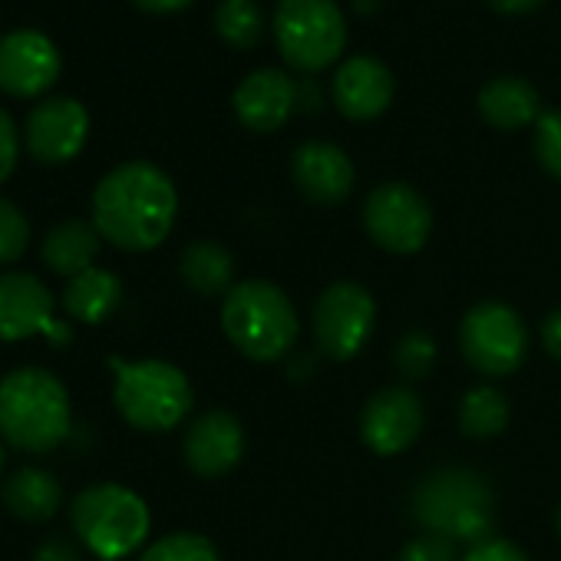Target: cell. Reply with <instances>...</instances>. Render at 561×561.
<instances>
[{
  "label": "cell",
  "instance_id": "6da1fadb",
  "mask_svg": "<svg viewBox=\"0 0 561 561\" xmlns=\"http://www.w3.org/2000/svg\"><path fill=\"white\" fill-rule=\"evenodd\" d=\"M179 215L172 179L152 162H123L93 192V225L103 241L123 251L159 248Z\"/></svg>",
  "mask_w": 561,
  "mask_h": 561
},
{
  "label": "cell",
  "instance_id": "7a4b0ae2",
  "mask_svg": "<svg viewBox=\"0 0 561 561\" xmlns=\"http://www.w3.org/2000/svg\"><path fill=\"white\" fill-rule=\"evenodd\" d=\"M70 426V393L57 374L18 367L0 380V439L8 446L44 456L67 443Z\"/></svg>",
  "mask_w": 561,
  "mask_h": 561
},
{
  "label": "cell",
  "instance_id": "3957f363",
  "mask_svg": "<svg viewBox=\"0 0 561 561\" xmlns=\"http://www.w3.org/2000/svg\"><path fill=\"white\" fill-rule=\"evenodd\" d=\"M413 518L453 545H482L495 538V495L492 485L466 466H443L423 476L410 495Z\"/></svg>",
  "mask_w": 561,
  "mask_h": 561
},
{
  "label": "cell",
  "instance_id": "277c9868",
  "mask_svg": "<svg viewBox=\"0 0 561 561\" xmlns=\"http://www.w3.org/2000/svg\"><path fill=\"white\" fill-rule=\"evenodd\" d=\"M221 331L238 354L254 364H271L291 354L298 341V311L271 280L251 277L234 285L221 301Z\"/></svg>",
  "mask_w": 561,
  "mask_h": 561
},
{
  "label": "cell",
  "instance_id": "5b68a950",
  "mask_svg": "<svg viewBox=\"0 0 561 561\" xmlns=\"http://www.w3.org/2000/svg\"><path fill=\"white\" fill-rule=\"evenodd\" d=\"M113 367V403L139 433H169L192 410V383L169 360H119Z\"/></svg>",
  "mask_w": 561,
  "mask_h": 561
},
{
  "label": "cell",
  "instance_id": "8992f818",
  "mask_svg": "<svg viewBox=\"0 0 561 561\" xmlns=\"http://www.w3.org/2000/svg\"><path fill=\"white\" fill-rule=\"evenodd\" d=\"M77 538L100 561H119L142 548L152 528L149 505L139 492L119 482H96L83 489L70 505Z\"/></svg>",
  "mask_w": 561,
  "mask_h": 561
},
{
  "label": "cell",
  "instance_id": "52a82bcc",
  "mask_svg": "<svg viewBox=\"0 0 561 561\" xmlns=\"http://www.w3.org/2000/svg\"><path fill=\"white\" fill-rule=\"evenodd\" d=\"M271 31L280 57L298 73L334 67L347 47V21L337 0H277Z\"/></svg>",
  "mask_w": 561,
  "mask_h": 561
},
{
  "label": "cell",
  "instance_id": "ba28073f",
  "mask_svg": "<svg viewBox=\"0 0 561 561\" xmlns=\"http://www.w3.org/2000/svg\"><path fill=\"white\" fill-rule=\"evenodd\" d=\"M459 347L472 370L485 377H508L525 364L528 328L508 305L482 301L462 318Z\"/></svg>",
  "mask_w": 561,
  "mask_h": 561
},
{
  "label": "cell",
  "instance_id": "9c48e42d",
  "mask_svg": "<svg viewBox=\"0 0 561 561\" xmlns=\"http://www.w3.org/2000/svg\"><path fill=\"white\" fill-rule=\"evenodd\" d=\"M314 341L331 360H354L377 324V301L357 280H337L314 301Z\"/></svg>",
  "mask_w": 561,
  "mask_h": 561
},
{
  "label": "cell",
  "instance_id": "30bf717a",
  "mask_svg": "<svg viewBox=\"0 0 561 561\" xmlns=\"http://www.w3.org/2000/svg\"><path fill=\"white\" fill-rule=\"evenodd\" d=\"M364 228L390 254H413L430 241L433 208L407 182H383L364 202Z\"/></svg>",
  "mask_w": 561,
  "mask_h": 561
},
{
  "label": "cell",
  "instance_id": "8fae6325",
  "mask_svg": "<svg viewBox=\"0 0 561 561\" xmlns=\"http://www.w3.org/2000/svg\"><path fill=\"white\" fill-rule=\"evenodd\" d=\"M87 136H90V113L80 100L70 96H50L37 103L24 126L27 152L44 165H64L73 156H80Z\"/></svg>",
  "mask_w": 561,
  "mask_h": 561
},
{
  "label": "cell",
  "instance_id": "7c38bea8",
  "mask_svg": "<svg viewBox=\"0 0 561 561\" xmlns=\"http://www.w3.org/2000/svg\"><path fill=\"white\" fill-rule=\"evenodd\" d=\"M426 413L410 387H387L374 393L360 413V436L377 456L407 453L423 433Z\"/></svg>",
  "mask_w": 561,
  "mask_h": 561
},
{
  "label": "cell",
  "instance_id": "4fadbf2b",
  "mask_svg": "<svg viewBox=\"0 0 561 561\" xmlns=\"http://www.w3.org/2000/svg\"><path fill=\"white\" fill-rule=\"evenodd\" d=\"M60 77V50L41 31H14L0 41V90L18 100L44 96Z\"/></svg>",
  "mask_w": 561,
  "mask_h": 561
},
{
  "label": "cell",
  "instance_id": "5bb4252c",
  "mask_svg": "<svg viewBox=\"0 0 561 561\" xmlns=\"http://www.w3.org/2000/svg\"><path fill=\"white\" fill-rule=\"evenodd\" d=\"M54 295L31 271L0 274V341L18 344L31 337H47L54 328Z\"/></svg>",
  "mask_w": 561,
  "mask_h": 561
},
{
  "label": "cell",
  "instance_id": "9a60e30c",
  "mask_svg": "<svg viewBox=\"0 0 561 561\" xmlns=\"http://www.w3.org/2000/svg\"><path fill=\"white\" fill-rule=\"evenodd\" d=\"M231 106L244 129L274 133L298 110V83L285 70H254L238 83Z\"/></svg>",
  "mask_w": 561,
  "mask_h": 561
},
{
  "label": "cell",
  "instance_id": "2e32d148",
  "mask_svg": "<svg viewBox=\"0 0 561 561\" xmlns=\"http://www.w3.org/2000/svg\"><path fill=\"white\" fill-rule=\"evenodd\" d=\"M185 462L202 479H218L231 472L244 456V430L241 420L228 410L202 413L185 433Z\"/></svg>",
  "mask_w": 561,
  "mask_h": 561
},
{
  "label": "cell",
  "instance_id": "e0dca14e",
  "mask_svg": "<svg viewBox=\"0 0 561 561\" xmlns=\"http://www.w3.org/2000/svg\"><path fill=\"white\" fill-rule=\"evenodd\" d=\"M331 93L334 106L347 119L367 123L387 113V106L393 103V73L377 57H351L337 67Z\"/></svg>",
  "mask_w": 561,
  "mask_h": 561
},
{
  "label": "cell",
  "instance_id": "ac0fdd59",
  "mask_svg": "<svg viewBox=\"0 0 561 561\" xmlns=\"http://www.w3.org/2000/svg\"><path fill=\"white\" fill-rule=\"evenodd\" d=\"M291 175H295V185L301 188V195L318 205H337L354 188L351 156L341 146L321 142V139H311L295 152Z\"/></svg>",
  "mask_w": 561,
  "mask_h": 561
},
{
  "label": "cell",
  "instance_id": "d6986e66",
  "mask_svg": "<svg viewBox=\"0 0 561 561\" xmlns=\"http://www.w3.org/2000/svg\"><path fill=\"white\" fill-rule=\"evenodd\" d=\"M100 231L93 221H83V218H67L60 225H54L41 244V257L44 264L60 274V277H77L90 267H96V257H100Z\"/></svg>",
  "mask_w": 561,
  "mask_h": 561
},
{
  "label": "cell",
  "instance_id": "ffe728a7",
  "mask_svg": "<svg viewBox=\"0 0 561 561\" xmlns=\"http://www.w3.org/2000/svg\"><path fill=\"white\" fill-rule=\"evenodd\" d=\"M123 301V280L106 267H90L67 280L64 288V311L70 321L80 324H103Z\"/></svg>",
  "mask_w": 561,
  "mask_h": 561
},
{
  "label": "cell",
  "instance_id": "44dd1931",
  "mask_svg": "<svg viewBox=\"0 0 561 561\" xmlns=\"http://www.w3.org/2000/svg\"><path fill=\"white\" fill-rule=\"evenodd\" d=\"M479 116L492 126V129H525L531 123H538V93L531 83L518 80V77H499L492 83H485L479 90Z\"/></svg>",
  "mask_w": 561,
  "mask_h": 561
},
{
  "label": "cell",
  "instance_id": "7402d4cb",
  "mask_svg": "<svg viewBox=\"0 0 561 561\" xmlns=\"http://www.w3.org/2000/svg\"><path fill=\"white\" fill-rule=\"evenodd\" d=\"M4 505L21 522H50L64 505V485L54 472L24 466L4 482Z\"/></svg>",
  "mask_w": 561,
  "mask_h": 561
},
{
  "label": "cell",
  "instance_id": "603a6c76",
  "mask_svg": "<svg viewBox=\"0 0 561 561\" xmlns=\"http://www.w3.org/2000/svg\"><path fill=\"white\" fill-rule=\"evenodd\" d=\"M179 274L202 298H225L234 285V257L218 241H192L179 257Z\"/></svg>",
  "mask_w": 561,
  "mask_h": 561
},
{
  "label": "cell",
  "instance_id": "cb8c5ba5",
  "mask_svg": "<svg viewBox=\"0 0 561 561\" xmlns=\"http://www.w3.org/2000/svg\"><path fill=\"white\" fill-rule=\"evenodd\" d=\"M508 426V403L495 387H472L459 403V430L472 439L499 436Z\"/></svg>",
  "mask_w": 561,
  "mask_h": 561
},
{
  "label": "cell",
  "instance_id": "d4e9b609",
  "mask_svg": "<svg viewBox=\"0 0 561 561\" xmlns=\"http://www.w3.org/2000/svg\"><path fill=\"white\" fill-rule=\"evenodd\" d=\"M218 37L234 50H251L264 34V14L254 0H221L215 11Z\"/></svg>",
  "mask_w": 561,
  "mask_h": 561
},
{
  "label": "cell",
  "instance_id": "484cf974",
  "mask_svg": "<svg viewBox=\"0 0 561 561\" xmlns=\"http://www.w3.org/2000/svg\"><path fill=\"white\" fill-rule=\"evenodd\" d=\"M139 561H221L215 545L195 531H175L142 551Z\"/></svg>",
  "mask_w": 561,
  "mask_h": 561
},
{
  "label": "cell",
  "instance_id": "4316f807",
  "mask_svg": "<svg viewBox=\"0 0 561 561\" xmlns=\"http://www.w3.org/2000/svg\"><path fill=\"white\" fill-rule=\"evenodd\" d=\"M436 341L423 331H410L407 337H400L397 351H393V364L407 380H423L433 374L436 367Z\"/></svg>",
  "mask_w": 561,
  "mask_h": 561
},
{
  "label": "cell",
  "instance_id": "83f0119b",
  "mask_svg": "<svg viewBox=\"0 0 561 561\" xmlns=\"http://www.w3.org/2000/svg\"><path fill=\"white\" fill-rule=\"evenodd\" d=\"M27 244H31L27 215L11 198H0V264H14L18 257H24Z\"/></svg>",
  "mask_w": 561,
  "mask_h": 561
},
{
  "label": "cell",
  "instance_id": "f1b7e54d",
  "mask_svg": "<svg viewBox=\"0 0 561 561\" xmlns=\"http://www.w3.org/2000/svg\"><path fill=\"white\" fill-rule=\"evenodd\" d=\"M535 156L548 175L561 182V110H548L535 123Z\"/></svg>",
  "mask_w": 561,
  "mask_h": 561
},
{
  "label": "cell",
  "instance_id": "f546056e",
  "mask_svg": "<svg viewBox=\"0 0 561 561\" xmlns=\"http://www.w3.org/2000/svg\"><path fill=\"white\" fill-rule=\"evenodd\" d=\"M397 561H456V545L443 535L423 531L413 541L403 545Z\"/></svg>",
  "mask_w": 561,
  "mask_h": 561
},
{
  "label": "cell",
  "instance_id": "4dcf8cb0",
  "mask_svg": "<svg viewBox=\"0 0 561 561\" xmlns=\"http://www.w3.org/2000/svg\"><path fill=\"white\" fill-rule=\"evenodd\" d=\"M18 156H21V146H18V126L11 119V113L0 106V185H4L14 169H18Z\"/></svg>",
  "mask_w": 561,
  "mask_h": 561
},
{
  "label": "cell",
  "instance_id": "1f68e13d",
  "mask_svg": "<svg viewBox=\"0 0 561 561\" xmlns=\"http://www.w3.org/2000/svg\"><path fill=\"white\" fill-rule=\"evenodd\" d=\"M462 561H528V554L505 538H489L482 545H472Z\"/></svg>",
  "mask_w": 561,
  "mask_h": 561
},
{
  "label": "cell",
  "instance_id": "d6a6232c",
  "mask_svg": "<svg viewBox=\"0 0 561 561\" xmlns=\"http://www.w3.org/2000/svg\"><path fill=\"white\" fill-rule=\"evenodd\" d=\"M34 561H83L80 548L64 541V538H47L44 545H37Z\"/></svg>",
  "mask_w": 561,
  "mask_h": 561
},
{
  "label": "cell",
  "instance_id": "836d02e7",
  "mask_svg": "<svg viewBox=\"0 0 561 561\" xmlns=\"http://www.w3.org/2000/svg\"><path fill=\"white\" fill-rule=\"evenodd\" d=\"M541 344H545L548 357L561 360V308L551 311V314L541 321Z\"/></svg>",
  "mask_w": 561,
  "mask_h": 561
},
{
  "label": "cell",
  "instance_id": "e575fe53",
  "mask_svg": "<svg viewBox=\"0 0 561 561\" xmlns=\"http://www.w3.org/2000/svg\"><path fill=\"white\" fill-rule=\"evenodd\" d=\"M485 4L502 18H525V14L538 11L545 0H485Z\"/></svg>",
  "mask_w": 561,
  "mask_h": 561
},
{
  "label": "cell",
  "instance_id": "d590c367",
  "mask_svg": "<svg viewBox=\"0 0 561 561\" xmlns=\"http://www.w3.org/2000/svg\"><path fill=\"white\" fill-rule=\"evenodd\" d=\"M133 4L139 8V11H146V14H159V18H165V14H179V11H185L192 0H133Z\"/></svg>",
  "mask_w": 561,
  "mask_h": 561
},
{
  "label": "cell",
  "instance_id": "8d00e7d4",
  "mask_svg": "<svg viewBox=\"0 0 561 561\" xmlns=\"http://www.w3.org/2000/svg\"><path fill=\"white\" fill-rule=\"evenodd\" d=\"M47 337L54 341V347H64V344H70L73 331H70V324H64V321H54V328L47 331Z\"/></svg>",
  "mask_w": 561,
  "mask_h": 561
},
{
  "label": "cell",
  "instance_id": "74e56055",
  "mask_svg": "<svg viewBox=\"0 0 561 561\" xmlns=\"http://www.w3.org/2000/svg\"><path fill=\"white\" fill-rule=\"evenodd\" d=\"M377 4H380V0H354V8H357L360 14H374Z\"/></svg>",
  "mask_w": 561,
  "mask_h": 561
},
{
  "label": "cell",
  "instance_id": "f35d334b",
  "mask_svg": "<svg viewBox=\"0 0 561 561\" xmlns=\"http://www.w3.org/2000/svg\"><path fill=\"white\" fill-rule=\"evenodd\" d=\"M4 456H8V453H4V443H0V469H4Z\"/></svg>",
  "mask_w": 561,
  "mask_h": 561
},
{
  "label": "cell",
  "instance_id": "ab89813d",
  "mask_svg": "<svg viewBox=\"0 0 561 561\" xmlns=\"http://www.w3.org/2000/svg\"><path fill=\"white\" fill-rule=\"evenodd\" d=\"M554 525H558V535H561V505H558V518H554Z\"/></svg>",
  "mask_w": 561,
  "mask_h": 561
}]
</instances>
